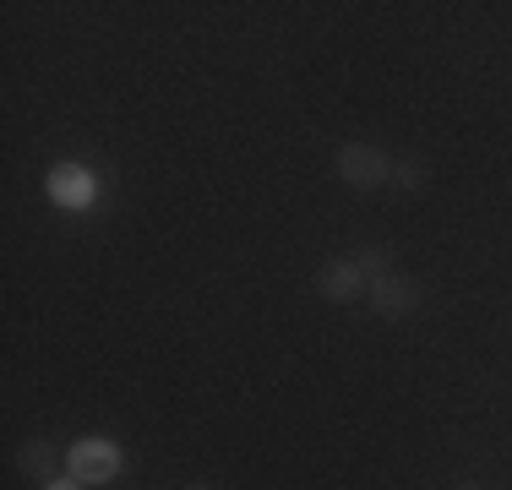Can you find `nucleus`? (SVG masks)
I'll list each match as a JSON object with an SVG mask.
<instances>
[{
    "label": "nucleus",
    "mask_w": 512,
    "mask_h": 490,
    "mask_svg": "<svg viewBox=\"0 0 512 490\" xmlns=\"http://www.w3.org/2000/svg\"><path fill=\"white\" fill-rule=\"evenodd\" d=\"M338 180L355 186V191H376V186L393 180V158H387L382 147H371V142H344L338 147Z\"/></svg>",
    "instance_id": "1"
},
{
    "label": "nucleus",
    "mask_w": 512,
    "mask_h": 490,
    "mask_svg": "<svg viewBox=\"0 0 512 490\" xmlns=\"http://www.w3.org/2000/svg\"><path fill=\"white\" fill-rule=\"evenodd\" d=\"M120 469H126V452L104 436H88V441L71 447V480H82V485H104V480H115Z\"/></svg>",
    "instance_id": "2"
},
{
    "label": "nucleus",
    "mask_w": 512,
    "mask_h": 490,
    "mask_svg": "<svg viewBox=\"0 0 512 490\" xmlns=\"http://www.w3.org/2000/svg\"><path fill=\"white\" fill-rule=\"evenodd\" d=\"M420 300H425V289L414 284L409 273H387L371 284V311L382 316V322H409V316L420 311Z\"/></svg>",
    "instance_id": "3"
},
{
    "label": "nucleus",
    "mask_w": 512,
    "mask_h": 490,
    "mask_svg": "<svg viewBox=\"0 0 512 490\" xmlns=\"http://www.w3.org/2000/svg\"><path fill=\"white\" fill-rule=\"evenodd\" d=\"M316 294H322L327 305H355L360 294H371V278H365L349 256H333V262L316 267Z\"/></svg>",
    "instance_id": "4"
},
{
    "label": "nucleus",
    "mask_w": 512,
    "mask_h": 490,
    "mask_svg": "<svg viewBox=\"0 0 512 490\" xmlns=\"http://www.w3.org/2000/svg\"><path fill=\"white\" fill-rule=\"evenodd\" d=\"M50 196L60 207H88L93 196H99V180H93V169H82V164H55L50 169Z\"/></svg>",
    "instance_id": "5"
},
{
    "label": "nucleus",
    "mask_w": 512,
    "mask_h": 490,
    "mask_svg": "<svg viewBox=\"0 0 512 490\" xmlns=\"http://www.w3.org/2000/svg\"><path fill=\"white\" fill-rule=\"evenodd\" d=\"M17 469L28 474V480H39V485H55V447L50 441H22Z\"/></svg>",
    "instance_id": "6"
},
{
    "label": "nucleus",
    "mask_w": 512,
    "mask_h": 490,
    "mask_svg": "<svg viewBox=\"0 0 512 490\" xmlns=\"http://www.w3.org/2000/svg\"><path fill=\"white\" fill-rule=\"evenodd\" d=\"M349 262H355L360 273L371 278V284H376V278H387V273H398V267H393V251H387V245H355V251H349Z\"/></svg>",
    "instance_id": "7"
},
{
    "label": "nucleus",
    "mask_w": 512,
    "mask_h": 490,
    "mask_svg": "<svg viewBox=\"0 0 512 490\" xmlns=\"http://www.w3.org/2000/svg\"><path fill=\"white\" fill-rule=\"evenodd\" d=\"M425 180H431V169H425L420 158H393V180H387L393 191H420Z\"/></svg>",
    "instance_id": "8"
},
{
    "label": "nucleus",
    "mask_w": 512,
    "mask_h": 490,
    "mask_svg": "<svg viewBox=\"0 0 512 490\" xmlns=\"http://www.w3.org/2000/svg\"><path fill=\"white\" fill-rule=\"evenodd\" d=\"M44 490H82V480H55V485H44Z\"/></svg>",
    "instance_id": "9"
},
{
    "label": "nucleus",
    "mask_w": 512,
    "mask_h": 490,
    "mask_svg": "<svg viewBox=\"0 0 512 490\" xmlns=\"http://www.w3.org/2000/svg\"><path fill=\"white\" fill-rule=\"evenodd\" d=\"M453 490H480V485H474V480H463V485H453Z\"/></svg>",
    "instance_id": "10"
},
{
    "label": "nucleus",
    "mask_w": 512,
    "mask_h": 490,
    "mask_svg": "<svg viewBox=\"0 0 512 490\" xmlns=\"http://www.w3.org/2000/svg\"><path fill=\"white\" fill-rule=\"evenodd\" d=\"M186 490H218V485H186Z\"/></svg>",
    "instance_id": "11"
}]
</instances>
